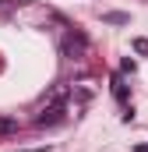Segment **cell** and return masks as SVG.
I'll return each instance as SVG.
<instances>
[{
	"label": "cell",
	"mask_w": 148,
	"mask_h": 152,
	"mask_svg": "<svg viewBox=\"0 0 148 152\" xmlns=\"http://www.w3.org/2000/svg\"><path fill=\"white\" fill-rule=\"evenodd\" d=\"M85 50H88V39L81 36V32H71V36L64 39V46H60V53H64V57H71V60L85 57Z\"/></svg>",
	"instance_id": "cell-1"
},
{
	"label": "cell",
	"mask_w": 148,
	"mask_h": 152,
	"mask_svg": "<svg viewBox=\"0 0 148 152\" xmlns=\"http://www.w3.org/2000/svg\"><path fill=\"white\" fill-rule=\"evenodd\" d=\"M64 106H42V113L36 117V127H57L60 120H64Z\"/></svg>",
	"instance_id": "cell-2"
},
{
	"label": "cell",
	"mask_w": 148,
	"mask_h": 152,
	"mask_svg": "<svg viewBox=\"0 0 148 152\" xmlns=\"http://www.w3.org/2000/svg\"><path fill=\"white\" fill-rule=\"evenodd\" d=\"M64 99H67V88L57 85V88H49V96L42 99V106H64Z\"/></svg>",
	"instance_id": "cell-3"
},
{
	"label": "cell",
	"mask_w": 148,
	"mask_h": 152,
	"mask_svg": "<svg viewBox=\"0 0 148 152\" xmlns=\"http://www.w3.org/2000/svg\"><path fill=\"white\" fill-rule=\"evenodd\" d=\"M18 131H21V124L14 117H0V134H18Z\"/></svg>",
	"instance_id": "cell-4"
},
{
	"label": "cell",
	"mask_w": 148,
	"mask_h": 152,
	"mask_svg": "<svg viewBox=\"0 0 148 152\" xmlns=\"http://www.w3.org/2000/svg\"><path fill=\"white\" fill-rule=\"evenodd\" d=\"M102 21H106V25H127L131 18H127L123 11H110V14H102Z\"/></svg>",
	"instance_id": "cell-5"
},
{
	"label": "cell",
	"mask_w": 148,
	"mask_h": 152,
	"mask_svg": "<svg viewBox=\"0 0 148 152\" xmlns=\"http://www.w3.org/2000/svg\"><path fill=\"white\" fill-rule=\"evenodd\" d=\"M113 96H116L120 103H127V85H123L120 78H113Z\"/></svg>",
	"instance_id": "cell-6"
},
{
	"label": "cell",
	"mask_w": 148,
	"mask_h": 152,
	"mask_svg": "<svg viewBox=\"0 0 148 152\" xmlns=\"http://www.w3.org/2000/svg\"><path fill=\"white\" fill-rule=\"evenodd\" d=\"M131 46H134V53H141V57H148V39H134Z\"/></svg>",
	"instance_id": "cell-7"
},
{
	"label": "cell",
	"mask_w": 148,
	"mask_h": 152,
	"mask_svg": "<svg viewBox=\"0 0 148 152\" xmlns=\"http://www.w3.org/2000/svg\"><path fill=\"white\" fill-rule=\"evenodd\" d=\"M120 71H123V75H134V71H138V64H134V60H131V57H127V60H123V64H120Z\"/></svg>",
	"instance_id": "cell-8"
},
{
	"label": "cell",
	"mask_w": 148,
	"mask_h": 152,
	"mask_svg": "<svg viewBox=\"0 0 148 152\" xmlns=\"http://www.w3.org/2000/svg\"><path fill=\"white\" fill-rule=\"evenodd\" d=\"M0 7H4V0H0Z\"/></svg>",
	"instance_id": "cell-9"
}]
</instances>
